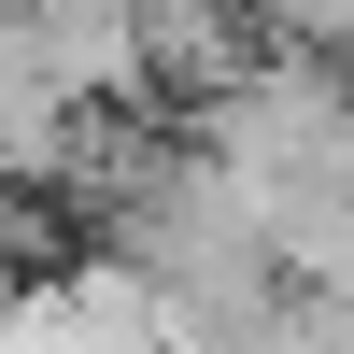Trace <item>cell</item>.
<instances>
[{
	"instance_id": "1",
	"label": "cell",
	"mask_w": 354,
	"mask_h": 354,
	"mask_svg": "<svg viewBox=\"0 0 354 354\" xmlns=\"http://www.w3.org/2000/svg\"><path fill=\"white\" fill-rule=\"evenodd\" d=\"M43 354H57V340H43ZM113 354H156V340H113Z\"/></svg>"
}]
</instances>
